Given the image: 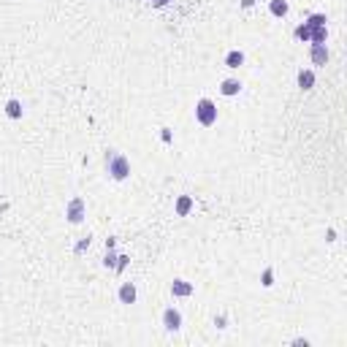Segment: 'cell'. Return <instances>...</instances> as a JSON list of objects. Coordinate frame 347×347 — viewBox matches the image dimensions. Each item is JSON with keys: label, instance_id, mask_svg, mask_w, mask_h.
<instances>
[{"label": "cell", "instance_id": "2", "mask_svg": "<svg viewBox=\"0 0 347 347\" xmlns=\"http://www.w3.org/2000/svg\"><path fill=\"white\" fill-rule=\"evenodd\" d=\"M196 120H198V125H204V128H211V125L217 122V106H215V101L201 98L196 103Z\"/></svg>", "mask_w": 347, "mask_h": 347}, {"label": "cell", "instance_id": "3", "mask_svg": "<svg viewBox=\"0 0 347 347\" xmlns=\"http://www.w3.org/2000/svg\"><path fill=\"white\" fill-rule=\"evenodd\" d=\"M84 217H87V206H84V198L73 196V198L68 201V206H65V220H68L71 225H79Z\"/></svg>", "mask_w": 347, "mask_h": 347}, {"label": "cell", "instance_id": "8", "mask_svg": "<svg viewBox=\"0 0 347 347\" xmlns=\"http://www.w3.org/2000/svg\"><path fill=\"white\" fill-rule=\"evenodd\" d=\"M174 211H177V217H187L192 211V196H179L174 204Z\"/></svg>", "mask_w": 347, "mask_h": 347}, {"label": "cell", "instance_id": "12", "mask_svg": "<svg viewBox=\"0 0 347 347\" xmlns=\"http://www.w3.org/2000/svg\"><path fill=\"white\" fill-rule=\"evenodd\" d=\"M298 87H301V90H312L315 87V71H310V68L298 71Z\"/></svg>", "mask_w": 347, "mask_h": 347}, {"label": "cell", "instance_id": "19", "mask_svg": "<svg viewBox=\"0 0 347 347\" xmlns=\"http://www.w3.org/2000/svg\"><path fill=\"white\" fill-rule=\"evenodd\" d=\"M128 260H130L128 255H120V258H117V266H114V272L122 274V272H125V266H128Z\"/></svg>", "mask_w": 347, "mask_h": 347}, {"label": "cell", "instance_id": "11", "mask_svg": "<svg viewBox=\"0 0 347 347\" xmlns=\"http://www.w3.org/2000/svg\"><path fill=\"white\" fill-rule=\"evenodd\" d=\"M22 114H25V109H22V103H19L16 98L6 101V117H11V120H22Z\"/></svg>", "mask_w": 347, "mask_h": 347}, {"label": "cell", "instance_id": "13", "mask_svg": "<svg viewBox=\"0 0 347 347\" xmlns=\"http://www.w3.org/2000/svg\"><path fill=\"white\" fill-rule=\"evenodd\" d=\"M225 65H228V68H239V65H244V52H239V49L228 52L225 54Z\"/></svg>", "mask_w": 347, "mask_h": 347}, {"label": "cell", "instance_id": "18", "mask_svg": "<svg viewBox=\"0 0 347 347\" xmlns=\"http://www.w3.org/2000/svg\"><path fill=\"white\" fill-rule=\"evenodd\" d=\"M310 27H306V25H298L296 27V38H298V41H310Z\"/></svg>", "mask_w": 347, "mask_h": 347}, {"label": "cell", "instance_id": "16", "mask_svg": "<svg viewBox=\"0 0 347 347\" xmlns=\"http://www.w3.org/2000/svg\"><path fill=\"white\" fill-rule=\"evenodd\" d=\"M304 25L310 27V30H312V27H323V25H325V14H312Z\"/></svg>", "mask_w": 347, "mask_h": 347}, {"label": "cell", "instance_id": "10", "mask_svg": "<svg viewBox=\"0 0 347 347\" xmlns=\"http://www.w3.org/2000/svg\"><path fill=\"white\" fill-rule=\"evenodd\" d=\"M268 11H272V16H287V11H291V6H287V0H268Z\"/></svg>", "mask_w": 347, "mask_h": 347}, {"label": "cell", "instance_id": "20", "mask_svg": "<svg viewBox=\"0 0 347 347\" xmlns=\"http://www.w3.org/2000/svg\"><path fill=\"white\" fill-rule=\"evenodd\" d=\"M87 247H90V236H87V239H82V242L76 244V253H82V249H87Z\"/></svg>", "mask_w": 347, "mask_h": 347}, {"label": "cell", "instance_id": "7", "mask_svg": "<svg viewBox=\"0 0 347 347\" xmlns=\"http://www.w3.org/2000/svg\"><path fill=\"white\" fill-rule=\"evenodd\" d=\"M171 293L177 298H187V296H192V285L187 282V279H174V282H171Z\"/></svg>", "mask_w": 347, "mask_h": 347}, {"label": "cell", "instance_id": "23", "mask_svg": "<svg viewBox=\"0 0 347 347\" xmlns=\"http://www.w3.org/2000/svg\"><path fill=\"white\" fill-rule=\"evenodd\" d=\"M255 6V0H242V8H253Z\"/></svg>", "mask_w": 347, "mask_h": 347}, {"label": "cell", "instance_id": "21", "mask_svg": "<svg viewBox=\"0 0 347 347\" xmlns=\"http://www.w3.org/2000/svg\"><path fill=\"white\" fill-rule=\"evenodd\" d=\"M149 3L155 6V8H163V6H168V0H149Z\"/></svg>", "mask_w": 347, "mask_h": 347}, {"label": "cell", "instance_id": "4", "mask_svg": "<svg viewBox=\"0 0 347 347\" xmlns=\"http://www.w3.org/2000/svg\"><path fill=\"white\" fill-rule=\"evenodd\" d=\"M163 325H166V331H179L182 329V312L168 306V310L163 312Z\"/></svg>", "mask_w": 347, "mask_h": 347}, {"label": "cell", "instance_id": "1", "mask_svg": "<svg viewBox=\"0 0 347 347\" xmlns=\"http://www.w3.org/2000/svg\"><path fill=\"white\" fill-rule=\"evenodd\" d=\"M106 168H109V177L114 182H122V179L130 177V160L125 155H120V152H114V149L106 152Z\"/></svg>", "mask_w": 347, "mask_h": 347}, {"label": "cell", "instance_id": "14", "mask_svg": "<svg viewBox=\"0 0 347 347\" xmlns=\"http://www.w3.org/2000/svg\"><path fill=\"white\" fill-rule=\"evenodd\" d=\"M325 38H329L325 25H323V27H312V33H310V41H312V44H325Z\"/></svg>", "mask_w": 347, "mask_h": 347}, {"label": "cell", "instance_id": "17", "mask_svg": "<svg viewBox=\"0 0 347 347\" xmlns=\"http://www.w3.org/2000/svg\"><path fill=\"white\" fill-rule=\"evenodd\" d=\"M117 253H114V249H106V258H103V266L106 268H114V266H117Z\"/></svg>", "mask_w": 347, "mask_h": 347}, {"label": "cell", "instance_id": "22", "mask_svg": "<svg viewBox=\"0 0 347 347\" xmlns=\"http://www.w3.org/2000/svg\"><path fill=\"white\" fill-rule=\"evenodd\" d=\"M160 136H163V141L168 144V141H171V130H168V128H163V133H160Z\"/></svg>", "mask_w": 347, "mask_h": 347}, {"label": "cell", "instance_id": "6", "mask_svg": "<svg viewBox=\"0 0 347 347\" xmlns=\"http://www.w3.org/2000/svg\"><path fill=\"white\" fill-rule=\"evenodd\" d=\"M136 285H133V282H122L120 285V291H117V298H120V301L122 304H136Z\"/></svg>", "mask_w": 347, "mask_h": 347}, {"label": "cell", "instance_id": "5", "mask_svg": "<svg viewBox=\"0 0 347 347\" xmlns=\"http://www.w3.org/2000/svg\"><path fill=\"white\" fill-rule=\"evenodd\" d=\"M329 46L325 44H312V49H310V60H312V65H325L329 63Z\"/></svg>", "mask_w": 347, "mask_h": 347}, {"label": "cell", "instance_id": "15", "mask_svg": "<svg viewBox=\"0 0 347 347\" xmlns=\"http://www.w3.org/2000/svg\"><path fill=\"white\" fill-rule=\"evenodd\" d=\"M260 285H263V287H272L274 285V268L272 266L263 268V274H260Z\"/></svg>", "mask_w": 347, "mask_h": 347}, {"label": "cell", "instance_id": "9", "mask_svg": "<svg viewBox=\"0 0 347 347\" xmlns=\"http://www.w3.org/2000/svg\"><path fill=\"white\" fill-rule=\"evenodd\" d=\"M220 92H223L225 98H234V95L242 92V82L239 79H225L223 84H220Z\"/></svg>", "mask_w": 347, "mask_h": 347}]
</instances>
